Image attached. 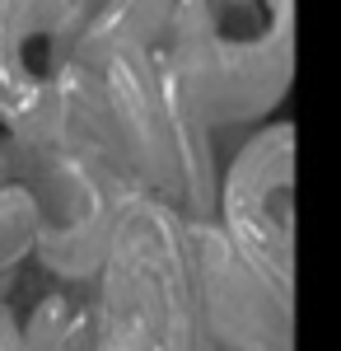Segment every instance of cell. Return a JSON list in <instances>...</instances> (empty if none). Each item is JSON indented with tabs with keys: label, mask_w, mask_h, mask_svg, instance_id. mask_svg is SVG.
<instances>
[{
	"label": "cell",
	"mask_w": 341,
	"mask_h": 351,
	"mask_svg": "<svg viewBox=\"0 0 341 351\" xmlns=\"http://www.w3.org/2000/svg\"><path fill=\"white\" fill-rule=\"evenodd\" d=\"M0 178H14L33 202V258L52 276L79 281L103 267L117 197L112 164L99 145L61 127L38 145H14L0 136Z\"/></svg>",
	"instance_id": "1"
},
{
	"label": "cell",
	"mask_w": 341,
	"mask_h": 351,
	"mask_svg": "<svg viewBox=\"0 0 341 351\" xmlns=\"http://www.w3.org/2000/svg\"><path fill=\"white\" fill-rule=\"evenodd\" d=\"M178 0H94L89 14V38H122V43H150L155 33L168 28Z\"/></svg>",
	"instance_id": "3"
},
{
	"label": "cell",
	"mask_w": 341,
	"mask_h": 351,
	"mask_svg": "<svg viewBox=\"0 0 341 351\" xmlns=\"http://www.w3.org/2000/svg\"><path fill=\"white\" fill-rule=\"evenodd\" d=\"M94 0H0V136L38 145L66 127L61 89Z\"/></svg>",
	"instance_id": "2"
},
{
	"label": "cell",
	"mask_w": 341,
	"mask_h": 351,
	"mask_svg": "<svg viewBox=\"0 0 341 351\" xmlns=\"http://www.w3.org/2000/svg\"><path fill=\"white\" fill-rule=\"evenodd\" d=\"M271 10H276V14H290V0H271Z\"/></svg>",
	"instance_id": "4"
}]
</instances>
